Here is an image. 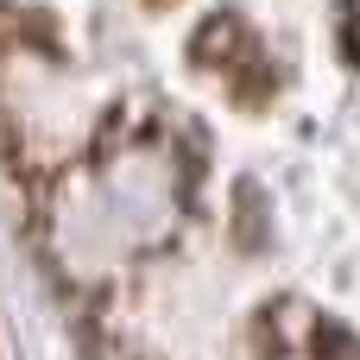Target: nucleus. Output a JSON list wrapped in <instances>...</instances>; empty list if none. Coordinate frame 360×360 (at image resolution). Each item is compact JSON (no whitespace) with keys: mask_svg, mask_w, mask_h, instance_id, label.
<instances>
[{"mask_svg":"<svg viewBox=\"0 0 360 360\" xmlns=\"http://www.w3.org/2000/svg\"><path fill=\"white\" fill-rule=\"evenodd\" d=\"M240 360H360V342L335 329L323 310H310L304 297H285L247 329Z\"/></svg>","mask_w":360,"mask_h":360,"instance_id":"f257e3e1","label":"nucleus"},{"mask_svg":"<svg viewBox=\"0 0 360 360\" xmlns=\"http://www.w3.org/2000/svg\"><path fill=\"white\" fill-rule=\"evenodd\" d=\"M190 63L228 76V82L240 89V101H259V95L272 89V76H266V70H272V63H266V44H259V32L240 25V19H209V25H196V32H190Z\"/></svg>","mask_w":360,"mask_h":360,"instance_id":"f03ea898","label":"nucleus"}]
</instances>
